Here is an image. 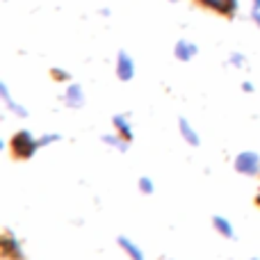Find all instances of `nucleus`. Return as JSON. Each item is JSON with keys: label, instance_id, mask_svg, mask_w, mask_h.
<instances>
[{"label": "nucleus", "instance_id": "nucleus-23", "mask_svg": "<svg viewBox=\"0 0 260 260\" xmlns=\"http://www.w3.org/2000/svg\"><path fill=\"white\" fill-rule=\"evenodd\" d=\"M253 260H258V258H253Z\"/></svg>", "mask_w": 260, "mask_h": 260}, {"label": "nucleus", "instance_id": "nucleus-18", "mask_svg": "<svg viewBox=\"0 0 260 260\" xmlns=\"http://www.w3.org/2000/svg\"><path fill=\"white\" fill-rule=\"evenodd\" d=\"M251 18L256 21V25L260 27V9H253V14H251Z\"/></svg>", "mask_w": 260, "mask_h": 260}, {"label": "nucleus", "instance_id": "nucleus-11", "mask_svg": "<svg viewBox=\"0 0 260 260\" xmlns=\"http://www.w3.org/2000/svg\"><path fill=\"white\" fill-rule=\"evenodd\" d=\"M114 128H117V133L121 135L126 142H130V139H133V128H130L128 119L123 117V114H117V117H114Z\"/></svg>", "mask_w": 260, "mask_h": 260}, {"label": "nucleus", "instance_id": "nucleus-3", "mask_svg": "<svg viewBox=\"0 0 260 260\" xmlns=\"http://www.w3.org/2000/svg\"><path fill=\"white\" fill-rule=\"evenodd\" d=\"M194 3L210 9V12L221 14V16H235V12H238V7H240L238 0H194Z\"/></svg>", "mask_w": 260, "mask_h": 260}, {"label": "nucleus", "instance_id": "nucleus-14", "mask_svg": "<svg viewBox=\"0 0 260 260\" xmlns=\"http://www.w3.org/2000/svg\"><path fill=\"white\" fill-rule=\"evenodd\" d=\"M139 189L144 194H153V180L151 178H139Z\"/></svg>", "mask_w": 260, "mask_h": 260}, {"label": "nucleus", "instance_id": "nucleus-22", "mask_svg": "<svg viewBox=\"0 0 260 260\" xmlns=\"http://www.w3.org/2000/svg\"><path fill=\"white\" fill-rule=\"evenodd\" d=\"M169 3H178V0H169Z\"/></svg>", "mask_w": 260, "mask_h": 260}, {"label": "nucleus", "instance_id": "nucleus-20", "mask_svg": "<svg viewBox=\"0 0 260 260\" xmlns=\"http://www.w3.org/2000/svg\"><path fill=\"white\" fill-rule=\"evenodd\" d=\"M253 3V9H260V0H251Z\"/></svg>", "mask_w": 260, "mask_h": 260}, {"label": "nucleus", "instance_id": "nucleus-2", "mask_svg": "<svg viewBox=\"0 0 260 260\" xmlns=\"http://www.w3.org/2000/svg\"><path fill=\"white\" fill-rule=\"evenodd\" d=\"M0 253H3V258H7V260H25L21 242H18L9 231H5L3 240H0Z\"/></svg>", "mask_w": 260, "mask_h": 260}, {"label": "nucleus", "instance_id": "nucleus-16", "mask_svg": "<svg viewBox=\"0 0 260 260\" xmlns=\"http://www.w3.org/2000/svg\"><path fill=\"white\" fill-rule=\"evenodd\" d=\"M53 78H55V80L67 82V80H69V73L64 71V69H53Z\"/></svg>", "mask_w": 260, "mask_h": 260}, {"label": "nucleus", "instance_id": "nucleus-9", "mask_svg": "<svg viewBox=\"0 0 260 260\" xmlns=\"http://www.w3.org/2000/svg\"><path fill=\"white\" fill-rule=\"evenodd\" d=\"M119 247H121L123 251H126V253H128V256L133 258V260H144V253H142V249H139L137 244L133 242V240H128L126 235H121V238H119Z\"/></svg>", "mask_w": 260, "mask_h": 260}, {"label": "nucleus", "instance_id": "nucleus-13", "mask_svg": "<svg viewBox=\"0 0 260 260\" xmlns=\"http://www.w3.org/2000/svg\"><path fill=\"white\" fill-rule=\"evenodd\" d=\"M103 142H105V144H112V146H117L119 151H126V148H128V142L121 137V135H105Z\"/></svg>", "mask_w": 260, "mask_h": 260}, {"label": "nucleus", "instance_id": "nucleus-1", "mask_svg": "<svg viewBox=\"0 0 260 260\" xmlns=\"http://www.w3.org/2000/svg\"><path fill=\"white\" fill-rule=\"evenodd\" d=\"M9 148H12V155L18 157V160H27V157L35 155V151L39 148V139L32 137L30 130H18L16 135L9 142Z\"/></svg>", "mask_w": 260, "mask_h": 260}, {"label": "nucleus", "instance_id": "nucleus-5", "mask_svg": "<svg viewBox=\"0 0 260 260\" xmlns=\"http://www.w3.org/2000/svg\"><path fill=\"white\" fill-rule=\"evenodd\" d=\"M117 76L123 82L133 80V76H135V62L126 50H119V55H117Z\"/></svg>", "mask_w": 260, "mask_h": 260}, {"label": "nucleus", "instance_id": "nucleus-21", "mask_svg": "<svg viewBox=\"0 0 260 260\" xmlns=\"http://www.w3.org/2000/svg\"><path fill=\"white\" fill-rule=\"evenodd\" d=\"M256 203H258V206H260V194H258V199H256Z\"/></svg>", "mask_w": 260, "mask_h": 260}, {"label": "nucleus", "instance_id": "nucleus-6", "mask_svg": "<svg viewBox=\"0 0 260 260\" xmlns=\"http://www.w3.org/2000/svg\"><path fill=\"white\" fill-rule=\"evenodd\" d=\"M197 53H199L197 44H192V41H187V39L176 41V46H174V55H176V59H180V62H189Z\"/></svg>", "mask_w": 260, "mask_h": 260}, {"label": "nucleus", "instance_id": "nucleus-7", "mask_svg": "<svg viewBox=\"0 0 260 260\" xmlns=\"http://www.w3.org/2000/svg\"><path fill=\"white\" fill-rule=\"evenodd\" d=\"M64 103L69 105V108H82L85 105V94H82V87L80 85H69L67 91H64Z\"/></svg>", "mask_w": 260, "mask_h": 260}, {"label": "nucleus", "instance_id": "nucleus-12", "mask_svg": "<svg viewBox=\"0 0 260 260\" xmlns=\"http://www.w3.org/2000/svg\"><path fill=\"white\" fill-rule=\"evenodd\" d=\"M212 224H215V229L219 231L224 238H235V231H233V226H231L229 219H224V217H215V219H212Z\"/></svg>", "mask_w": 260, "mask_h": 260}, {"label": "nucleus", "instance_id": "nucleus-8", "mask_svg": "<svg viewBox=\"0 0 260 260\" xmlns=\"http://www.w3.org/2000/svg\"><path fill=\"white\" fill-rule=\"evenodd\" d=\"M0 94H3V101H5V105H7L9 110H12L14 114H18V117H27V110L23 108V105H18L16 101L12 99V96H9V89H7V85H0Z\"/></svg>", "mask_w": 260, "mask_h": 260}, {"label": "nucleus", "instance_id": "nucleus-4", "mask_svg": "<svg viewBox=\"0 0 260 260\" xmlns=\"http://www.w3.org/2000/svg\"><path fill=\"white\" fill-rule=\"evenodd\" d=\"M235 169H238L240 174H244V176L258 174V169H260V157H258V153H253V151L240 153L238 160H235Z\"/></svg>", "mask_w": 260, "mask_h": 260}, {"label": "nucleus", "instance_id": "nucleus-17", "mask_svg": "<svg viewBox=\"0 0 260 260\" xmlns=\"http://www.w3.org/2000/svg\"><path fill=\"white\" fill-rule=\"evenodd\" d=\"M57 139H59V135L48 133V135H44V137L39 139V146H46V144H50V142H57Z\"/></svg>", "mask_w": 260, "mask_h": 260}, {"label": "nucleus", "instance_id": "nucleus-15", "mask_svg": "<svg viewBox=\"0 0 260 260\" xmlns=\"http://www.w3.org/2000/svg\"><path fill=\"white\" fill-rule=\"evenodd\" d=\"M231 64H233V67H244V55L231 53Z\"/></svg>", "mask_w": 260, "mask_h": 260}, {"label": "nucleus", "instance_id": "nucleus-19", "mask_svg": "<svg viewBox=\"0 0 260 260\" xmlns=\"http://www.w3.org/2000/svg\"><path fill=\"white\" fill-rule=\"evenodd\" d=\"M242 89L247 91V94H251V91H253V85H251V82H244V85H242Z\"/></svg>", "mask_w": 260, "mask_h": 260}, {"label": "nucleus", "instance_id": "nucleus-10", "mask_svg": "<svg viewBox=\"0 0 260 260\" xmlns=\"http://www.w3.org/2000/svg\"><path fill=\"white\" fill-rule=\"evenodd\" d=\"M178 128H180V135L185 137V142L187 144H192V146H197L199 144V135H197V130H194L192 126H189V121L187 119H183L180 117L178 119Z\"/></svg>", "mask_w": 260, "mask_h": 260}]
</instances>
